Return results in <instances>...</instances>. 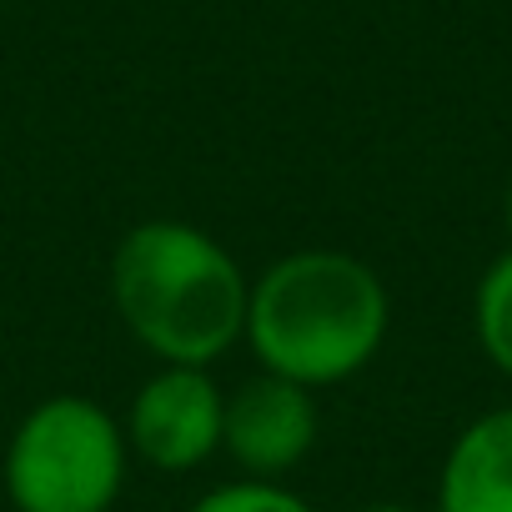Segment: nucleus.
I'll return each mask as SVG.
<instances>
[{
	"mask_svg": "<svg viewBox=\"0 0 512 512\" xmlns=\"http://www.w3.org/2000/svg\"><path fill=\"white\" fill-rule=\"evenodd\" d=\"M432 512H512V402L472 417L452 437Z\"/></svg>",
	"mask_w": 512,
	"mask_h": 512,
	"instance_id": "423d86ee",
	"label": "nucleus"
},
{
	"mask_svg": "<svg viewBox=\"0 0 512 512\" xmlns=\"http://www.w3.org/2000/svg\"><path fill=\"white\" fill-rule=\"evenodd\" d=\"M251 277L196 221L151 216L111 256V307L156 367H211L246 337Z\"/></svg>",
	"mask_w": 512,
	"mask_h": 512,
	"instance_id": "f257e3e1",
	"label": "nucleus"
},
{
	"mask_svg": "<svg viewBox=\"0 0 512 512\" xmlns=\"http://www.w3.org/2000/svg\"><path fill=\"white\" fill-rule=\"evenodd\" d=\"M502 216H507V231H512V186H507V206H502Z\"/></svg>",
	"mask_w": 512,
	"mask_h": 512,
	"instance_id": "9d476101",
	"label": "nucleus"
},
{
	"mask_svg": "<svg viewBox=\"0 0 512 512\" xmlns=\"http://www.w3.org/2000/svg\"><path fill=\"white\" fill-rule=\"evenodd\" d=\"M226 392L211 367H156L126 407V447L156 472H196L221 452Z\"/></svg>",
	"mask_w": 512,
	"mask_h": 512,
	"instance_id": "20e7f679",
	"label": "nucleus"
},
{
	"mask_svg": "<svg viewBox=\"0 0 512 512\" xmlns=\"http://www.w3.org/2000/svg\"><path fill=\"white\" fill-rule=\"evenodd\" d=\"M126 467V427L101 402L56 392L16 422L0 482L16 512H111Z\"/></svg>",
	"mask_w": 512,
	"mask_h": 512,
	"instance_id": "7ed1b4c3",
	"label": "nucleus"
},
{
	"mask_svg": "<svg viewBox=\"0 0 512 512\" xmlns=\"http://www.w3.org/2000/svg\"><path fill=\"white\" fill-rule=\"evenodd\" d=\"M352 512H427V507H412V502H367V507H352Z\"/></svg>",
	"mask_w": 512,
	"mask_h": 512,
	"instance_id": "1a4fd4ad",
	"label": "nucleus"
},
{
	"mask_svg": "<svg viewBox=\"0 0 512 512\" xmlns=\"http://www.w3.org/2000/svg\"><path fill=\"white\" fill-rule=\"evenodd\" d=\"M186 512H312V502L272 477H236L201 492Z\"/></svg>",
	"mask_w": 512,
	"mask_h": 512,
	"instance_id": "6e6552de",
	"label": "nucleus"
},
{
	"mask_svg": "<svg viewBox=\"0 0 512 512\" xmlns=\"http://www.w3.org/2000/svg\"><path fill=\"white\" fill-rule=\"evenodd\" d=\"M317 437H322V407H317L312 387L256 372L251 382L226 392L221 452L241 467V477L282 482L292 467H302L312 457Z\"/></svg>",
	"mask_w": 512,
	"mask_h": 512,
	"instance_id": "39448f33",
	"label": "nucleus"
},
{
	"mask_svg": "<svg viewBox=\"0 0 512 512\" xmlns=\"http://www.w3.org/2000/svg\"><path fill=\"white\" fill-rule=\"evenodd\" d=\"M392 297L382 277L352 251H287L251 282L246 347L256 367L297 387H337L367 372L387 342Z\"/></svg>",
	"mask_w": 512,
	"mask_h": 512,
	"instance_id": "f03ea898",
	"label": "nucleus"
},
{
	"mask_svg": "<svg viewBox=\"0 0 512 512\" xmlns=\"http://www.w3.org/2000/svg\"><path fill=\"white\" fill-rule=\"evenodd\" d=\"M472 337H477L482 357L492 362V372H502L512 382V246L502 256H492L487 272L477 277V292H472Z\"/></svg>",
	"mask_w": 512,
	"mask_h": 512,
	"instance_id": "0eeeda50",
	"label": "nucleus"
}]
</instances>
